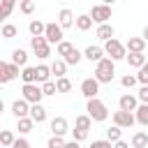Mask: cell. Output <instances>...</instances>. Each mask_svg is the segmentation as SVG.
<instances>
[{"instance_id": "6da1fadb", "label": "cell", "mask_w": 148, "mask_h": 148, "mask_svg": "<svg viewBox=\"0 0 148 148\" xmlns=\"http://www.w3.org/2000/svg\"><path fill=\"white\" fill-rule=\"evenodd\" d=\"M113 76H116V69H113V60L111 58H104V60H99L95 65V79L99 83H111Z\"/></svg>"}, {"instance_id": "7a4b0ae2", "label": "cell", "mask_w": 148, "mask_h": 148, "mask_svg": "<svg viewBox=\"0 0 148 148\" xmlns=\"http://www.w3.org/2000/svg\"><path fill=\"white\" fill-rule=\"evenodd\" d=\"M86 111H88V116L95 120V123H102V120H106L109 118V109H106V104L102 102V99H88V104H86Z\"/></svg>"}, {"instance_id": "3957f363", "label": "cell", "mask_w": 148, "mask_h": 148, "mask_svg": "<svg viewBox=\"0 0 148 148\" xmlns=\"http://www.w3.org/2000/svg\"><path fill=\"white\" fill-rule=\"evenodd\" d=\"M104 53H106L111 60H123V58H127V46L113 37L111 42H106V44H104Z\"/></svg>"}, {"instance_id": "277c9868", "label": "cell", "mask_w": 148, "mask_h": 148, "mask_svg": "<svg viewBox=\"0 0 148 148\" xmlns=\"http://www.w3.org/2000/svg\"><path fill=\"white\" fill-rule=\"evenodd\" d=\"M30 46H32V53L42 60L51 56V44L46 42V37H30Z\"/></svg>"}, {"instance_id": "5b68a950", "label": "cell", "mask_w": 148, "mask_h": 148, "mask_svg": "<svg viewBox=\"0 0 148 148\" xmlns=\"http://www.w3.org/2000/svg\"><path fill=\"white\" fill-rule=\"evenodd\" d=\"M21 92H23V99L32 106V104H39L42 102V97H44V92H42V86H37V83H28V86H23L21 88Z\"/></svg>"}, {"instance_id": "8992f818", "label": "cell", "mask_w": 148, "mask_h": 148, "mask_svg": "<svg viewBox=\"0 0 148 148\" xmlns=\"http://www.w3.org/2000/svg\"><path fill=\"white\" fill-rule=\"evenodd\" d=\"M90 18H92L97 25L109 23V18H111V7H109V5H92V9H90Z\"/></svg>"}, {"instance_id": "52a82bcc", "label": "cell", "mask_w": 148, "mask_h": 148, "mask_svg": "<svg viewBox=\"0 0 148 148\" xmlns=\"http://www.w3.org/2000/svg\"><path fill=\"white\" fill-rule=\"evenodd\" d=\"M97 92H99V81L92 76V79H83L81 81V95L86 97V99H95L97 97Z\"/></svg>"}, {"instance_id": "ba28073f", "label": "cell", "mask_w": 148, "mask_h": 148, "mask_svg": "<svg viewBox=\"0 0 148 148\" xmlns=\"http://www.w3.org/2000/svg\"><path fill=\"white\" fill-rule=\"evenodd\" d=\"M44 37H46V42L49 44H60L62 42V28H60V23H46V32H44Z\"/></svg>"}, {"instance_id": "9c48e42d", "label": "cell", "mask_w": 148, "mask_h": 148, "mask_svg": "<svg viewBox=\"0 0 148 148\" xmlns=\"http://www.w3.org/2000/svg\"><path fill=\"white\" fill-rule=\"evenodd\" d=\"M118 106H120V111L134 113V111L139 109V97H136V95H132V92H125V95H120V99H118Z\"/></svg>"}, {"instance_id": "30bf717a", "label": "cell", "mask_w": 148, "mask_h": 148, "mask_svg": "<svg viewBox=\"0 0 148 148\" xmlns=\"http://www.w3.org/2000/svg\"><path fill=\"white\" fill-rule=\"evenodd\" d=\"M134 123H136L134 113H127V111H120V109L113 113V125H116V127H120V130H123V127H132Z\"/></svg>"}, {"instance_id": "8fae6325", "label": "cell", "mask_w": 148, "mask_h": 148, "mask_svg": "<svg viewBox=\"0 0 148 148\" xmlns=\"http://www.w3.org/2000/svg\"><path fill=\"white\" fill-rule=\"evenodd\" d=\"M12 113L16 116V120H21V118H30V104L21 97V99H14L12 102Z\"/></svg>"}, {"instance_id": "7c38bea8", "label": "cell", "mask_w": 148, "mask_h": 148, "mask_svg": "<svg viewBox=\"0 0 148 148\" xmlns=\"http://www.w3.org/2000/svg\"><path fill=\"white\" fill-rule=\"evenodd\" d=\"M67 132H69V123H67V118L56 116V118L51 120V134H53V136H65Z\"/></svg>"}, {"instance_id": "4fadbf2b", "label": "cell", "mask_w": 148, "mask_h": 148, "mask_svg": "<svg viewBox=\"0 0 148 148\" xmlns=\"http://www.w3.org/2000/svg\"><path fill=\"white\" fill-rule=\"evenodd\" d=\"M83 58H88L90 62H99V60H104V49L102 46H88L86 51H83Z\"/></svg>"}, {"instance_id": "5bb4252c", "label": "cell", "mask_w": 148, "mask_h": 148, "mask_svg": "<svg viewBox=\"0 0 148 148\" xmlns=\"http://www.w3.org/2000/svg\"><path fill=\"white\" fill-rule=\"evenodd\" d=\"M125 46H127L130 53H143V49H146V39H143V37H130Z\"/></svg>"}, {"instance_id": "9a60e30c", "label": "cell", "mask_w": 148, "mask_h": 148, "mask_svg": "<svg viewBox=\"0 0 148 148\" xmlns=\"http://www.w3.org/2000/svg\"><path fill=\"white\" fill-rule=\"evenodd\" d=\"M58 23H60V28L65 30V28H72V25L76 23V18H74V14H72L69 9H60V14H58Z\"/></svg>"}, {"instance_id": "2e32d148", "label": "cell", "mask_w": 148, "mask_h": 148, "mask_svg": "<svg viewBox=\"0 0 148 148\" xmlns=\"http://www.w3.org/2000/svg\"><path fill=\"white\" fill-rule=\"evenodd\" d=\"M113 32H116V30H113V25L104 23V25H97V32H95V35H97V39H102V42L106 44V42H111V39H113Z\"/></svg>"}, {"instance_id": "e0dca14e", "label": "cell", "mask_w": 148, "mask_h": 148, "mask_svg": "<svg viewBox=\"0 0 148 148\" xmlns=\"http://www.w3.org/2000/svg\"><path fill=\"white\" fill-rule=\"evenodd\" d=\"M51 74H56V81H58V79H65V74H67V62H65V60H53V62H51Z\"/></svg>"}, {"instance_id": "ac0fdd59", "label": "cell", "mask_w": 148, "mask_h": 148, "mask_svg": "<svg viewBox=\"0 0 148 148\" xmlns=\"http://www.w3.org/2000/svg\"><path fill=\"white\" fill-rule=\"evenodd\" d=\"M30 118H32L37 125L44 123V120H46V109H44L42 104H32V106H30Z\"/></svg>"}, {"instance_id": "d6986e66", "label": "cell", "mask_w": 148, "mask_h": 148, "mask_svg": "<svg viewBox=\"0 0 148 148\" xmlns=\"http://www.w3.org/2000/svg\"><path fill=\"white\" fill-rule=\"evenodd\" d=\"M28 30H30L32 37H44V32H46V23H42L39 18H35V21H30Z\"/></svg>"}, {"instance_id": "ffe728a7", "label": "cell", "mask_w": 148, "mask_h": 148, "mask_svg": "<svg viewBox=\"0 0 148 148\" xmlns=\"http://www.w3.org/2000/svg\"><path fill=\"white\" fill-rule=\"evenodd\" d=\"M12 62L18 65V67H28V53L23 49H14L12 51Z\"/></svg>"}, {"instance_id": "44dd1931", "label": "cell", "mask_w": 148, "mask_h": 148, "mask_svg": "<svg viewBox=\"0 0 148 148\" xmlns=\"http://www.w3.org/2000/svg\"><path fill=\"white\" fill-rule=\"evenodd\" d=\"M125 60H127V65H130V67H139V69L146 65V56H143V53H127V58H125Z\"/></svg>"}, {"instance_id": "7402d4cb", "label": "cell", "mask_w": 148, "mask_h": 148, "mask_svg": "<svg viewBox=\"0 0 148 148\" xmlns=\"http://www.w3.org/2000/svg\"><path fill=\"white\" fill-rule=\"evenodd\" d=\"M49 76H51V65H37V83H42V86L49 83L51 81Z\"/></svg>"}, {"instance_id": "603a6c76", "label": "cell", "mask_w": 148, "mask_h": 148, "mask_svg": "<svg viewBox=\"0 0 148 148\" xmlns=\"http://www.w3.org/2000/svg\"><path fill=\"white\" fill-rule=\"evenodd\" d=\"M21 79H23V86H28V83H37V67H23Z\"/></svg>"}, {"instance_id": "cb8c5ba5", "label": "cell", "mask_w": 148, "mask_h": 148, "mask_svg": "<svg viewBox=\"0 0 148 148\" xmlns=\"http://www.w3.org/2000/svg\"><path fill=\"white\" fill-rule=\"evenodd\" d=\"M134 118H136L139 125L148 127V104H139V109L134 111Z\"/></svg>"}, {"instance_id": "d4e9b609", "label": "cell", "mask_w": 148, "mask_h": 148, "mask_svg": "<svg viewBox=\"0 0 148 148\" xmlns=\"http://www.w3.org/2000/svg\"><path fill=\"white\" fill-rule=\"evenodd\" d=\"M92 18H90V14H81V16H76V28L81 30V32H86V30H90L92 28Z\"/></svg>"}, {"instance_id": "484cf974", "label": "cell", "mask_w": 148, "mask_h": 148, "mask_svg": "<svg viewBox=\"0 0 148 148\" xmlns=\"http://www.w3.org/2000/svg\"><path fill=\"white\" fill-rule=\"evenodd\" d=\"M132 148H148V134H146V132H134V136H132Z\"/></svg>"}, {"instance_id": "4316f807", "label": "cell", "mask_w": 148, "mask_h": 148, "mask_svg": "<svg viewBox=\"0 0 148 148\" xmlns=\"http://www.w3.org/2000/svg\"><path fill=\"white\" fill-rule=\"evenodd\" d=\"M90 125H92V118H90L88 113H86V116H76V120H74V127H76V130H83V132H88Z\"/></svg>"}, {"instance_id": "83f0119b", "label": "cell", "mask_w": 148, "mask_h": 148, "mask_svg": "<svg viewBox=\"0 0 148 148\" xmlns=\"http://www.w3.org/2000/svg\"><path fill=\"white\" fill-rule=\"evenodd\" d=\"M72 51H74V44H72V42H67V39H62V42L56 46V53H58V56H62V58H67Z\"/></svg>"}, {"instance_id": "f1b7e54d", "label": "cell", "mask_w": 148, "mask_h": 148, "mask_svg": "<svg viewBox=\"0 0 148 148\" xmlns=\"http://www.w3.org/2000/svg\"><path fill=\"white\" fill-rule=\"evenodd\" d=\"M106 139H109L111 143L123 141V130H120V127H116V125H113V127H109V130H106Z\"/></svg>"}, {"instance_id": "f546056e", "label": "cell", "mask_w": 148, "mask_h": 148, "mask_svg": "<svg viewBox=\"0 0 148 148\" xmlns=\"http://www.w3.org/2000/svg\"><path fill=\"white\" fill-rule=\"evenodd\" d=\"M14 141H16L14 132H9V130H2V132H0V143H2L5 148H12V146H14Z\"/></svg>"}, {"instance_id": "4dcf8cb0", "label": "cell", "mask_w": 148, "mask_h": 148, "mask_svg": "<svg viewBox=\"0 0 148 148\" xmlns=\"http://www.w3.org/2000/svg\"><path fill=\"white\" fill-rule=\"evenodd\" d=\"M32 125H35V120H32V118H21V120H18V125H16V130H18L21 134H28V132H32Z\"/></svg>"}, {"instance_id": "1f68e13d", "label": "cell", "mask_w": 148, "mask_h": 148, "mask_svg": "<svg viewBox=\"0 0 148 148\" xmlns=\"http://www.w3.org/2000/svg\"><path fill=\"white\" fill-rule=\"evenodd\" d=\"M14 76L9 72V62H0V83H9Z\"/></svg>"}, {"instance_id": "d6a6232c", "label": "cell", "mask_w": 148, "mask_h": 148, "mask_svg": "<svg viewBox=\"0 0 148 148\" xmlns=\"http://www.w3.org/2000/svg\"><path fill=\"white\" fill-rule=\"evenodd\" d=\"M16 32H18V30H16V25H12V23H5V25H2V30H0V35H2L5 39L16 37Z\"/></svg>"}, {"instance_id": "836d02e7", "label": "cell", "mask_w": 148, "mask_h": 148, "mask_svg": "<svg viewBox=\"0 0 148 148\" xmlns=\"http://www.w3.org/2000/svg\"><path fill=\"white\" fill-rule=\"evenodd\" d=\"M81 58H83V53H81V51H76V49H74V51H72V53H69V56H67V58H62V60H65V62H67V65H79V62H81Z\"/></svg>"}, {"instance_id": "e575fe53", "label": "cell", "mask_w": 148, "mask_h": 148, "mask_svg": "<svg viewBox=\"0 0 148 148\" xmlns=\"http://www.w3.org/2000/svg\"><path fill=\"white\" fill-rule=\"evenodd\" d=\"M56 86H58V92H69V90H72V81H69L67 76H65V79H58Z\"/></svg>"}, {"instance_id": "d590c367", "label": "cell", "mask_w": 148, "mask_h": 148, "mask_svg": "<svg viewBox=\"0 0 148 148\" xmlns=\"http://www.w3.org/2000/svg\"><path fill=\"white\" fill-rule=\"evenodd\" d=\"M120 83H123V88H134V86L139 83V79H136V76H132V74H125V76L120 79Z\"/></svg>"}, {"instance_id": "8d00e7d4", "label": "cell", "mask_w": 148, "mask_h": 148, "mask_svg": "<svg viewBox=\"0 0 148 148\" xmlns=\"http://www.w3.org/2000/svg\"><path fill=\"white\" fill-rule=\"evenodd\" d=\"M12 9H14V2H12V0H5V2H2V7H0V16H2V18H7V16L12 14Z\"/></svg>"}, {"instance_id": "74e56055", "label": "cell", "mask_w": 148, "mask_h": 148, "mask_svg": "<svg viewBox=\"0 0 148 148\" xmlns=\"http://www.w3.org/2000/svg\"><path fill=\"white\" fill-rule=\"evenodd\" d=\"M136 79H139V83L141 86H148V62L139 69V74H136Z\"/></svg>"}, {"instance_id": "f35d334b", "label": "cell", "mask_w": 148, "mask_h": 148, "mask_svg": "<svg viewBox=\"0 0 148 148\" xmlns=\"http://www.w3.org/2000/svg\"><path fill=\"white\" fill-rule=\"evenodd\" d=\"M42 92H44V95H56V92H58V86H56V81H49V83H44V86H42Z\"/></svg>"}, {"instance_id": "ab89813d", "label": "cell", "mask_w": 148, "mask_h": 148, "mask_svg": "<svg viewBox=\"0 0 148 148\" xmlns=\"http://www.w3.org/2000/svg\"><path fill=\"white\" fill-rule=\"evenodd\" d=\"M65 143H67V141H62V136H51L46 146H49V148H65Z\"/></svg>"}, {"instance_id": "60d3db41", "label": "cell", "mask_w": 148, "mask_h": 148, "mask_svg": "<svg viewBox=\"0 0 148 148\" xmlns=\"http://www.w3.org/2000/svg\"><path fill=\"white\" fill-rule=\"evenodd\" d=\"M21 12H23V14H32V12H35V2H32V0H23V2H21Z\"/></svg>"}, {"instance_id": "b9f144b4", "label": "cell", "mask_w": 148, "mask_h": 148, "mask_svg": "<svg viewBox=\"0 0 148 148\" xmlns=\"http://www.w3.org/2000/svg\"><path fill=\"white\" fill-rule=\"evenodd\" d=\"M136 97H139V102H141V104H148V86H141V88H139V92H136Z\"/></svg>"}, {"instance_id": "7bdbcfd3", "label": "cell", "mask_w": 148, "mask_h": 148, "mask_svg": "<svg viewBox=\"0 0 148 148\" xmlns=\"http://www.w3.org/2000/svg\"><path fill=\"white\" fill-rule=\"evenodd\" d=\"M90 148H113V143H111L109 139H99V141H92Z\"/></svg>"}, {"instance_id": "ee69618b", "label": "cell", "mask_w": 148, "mask_h": 148, "mask_svg": "<svg viewBox=\"0 0 148 148\" xmlns=\"http://www.w3.org/2000/svg\"><path fill=\"white\" fill-rule=\"evenodd\" d=\"M72 136H74V141H79V143H81V141L88 136V132H83V130H76V127H74V130H72Z\"/></svg>"}, {"instance_id": "f6af8a7d", "label": "cell", "mask_w": 148, "mask_h": 148, "mask_svg": "<svg viewBox=\"0 0 148 148\" xmlns=\"http://www.w3.org/2000/svg\"><path fill=\"white\" fill-rule=\"evenodd\" d=\"M12 148H30V143H28V141H25V139H16V141H14V146H12Z\"/></svg>"}, {"instance_id": "bcb514c9", "label": "cell", "mask_w": 148, "mask_h": 148, "mask_svg": "<svg viewBox=\"0 0 148 148\" xmlns=\"http://www.w3.org/2000/svg\"><path fill=\"white\" fill-rule=\"evenodd\" d=\"M65 148H81V143L72 139V141H67V143H65Z\"/></svg>"}, {"instance_id": "7dc6e473", "label": "cell", "mask_w": 148, "mask_h": 148, "mask_svg": "<svg viewBox=\"0 0 148 148\" xmlns=\"http://www.w3.org/2000/svg\"><path fill=\"white\" fill-rule=\"evenodd\" d=\"M113 148H130V143L127 141H118V143H113Z\"/></svg>"}, {"instance_id": "c3c4849f", "label": "cell", "mask_w": 148, "mask_h": 148, "mask_svg": "<svg viewBox=\"0 0 148 148\" xmlns=\"http://www.w3.org/2000/svg\"><path fill=\"white\" fill-rule=\"evenodd\" d=\"M141 37H143V39H146V44H148V25L143 28V35H141Z\"/></svg>"}]
</instances>
